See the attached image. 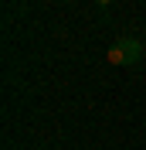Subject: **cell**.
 I'll use <instances>...</instances> for the list:
<instances>
[{
  "mask_svg": "<svg viewBox=\"0 0 146 150\" xmlns=\"http://www.w3.org/2000/svg\"><path fill=\"white\" fill-rule=\"evenodd\" d=\"M105 62L109 65H139L143 62V45L136 38H116V45L105 51Z\"/></svg>",
  "mask_w": 146,
  "mask_h": 150,
  "instance_id": "obj_1",
  "label": "cell"
},
{
  "mask_svg": "<svg viewBox=\"0 0 146 150\" xmlns=\"http://www.w3.org/2000/svg\"><path fill=\"white\" fill-rule=\"evenodd\" d=\"M92 4H95V7H102V10H105V7H109V4H112V0H92Z\"/></svg>",
  "mask_w": 146,
  "mask_h": 150,
  "instance_id": "obj_2",
  "label": "cell"
}]
</instances>
